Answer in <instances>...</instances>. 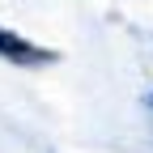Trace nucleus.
<instances>
[{"instance_id":"obj_1","label":"nucleus","mask_w":153,"mask_h":153,"mask_svg":"<svg viewBox=\"0 0 153 153\" xmlns=\"http://www.w3.org/2000/svg\"><path fill=\"white\" fill-rule=\"evenodd\" d=\"M0 55L13 60V64H47V60H51V51L30 47L26 38H17V34H9V30H0Z\"/></svg>"}]
</instances>
